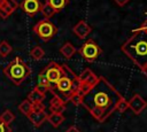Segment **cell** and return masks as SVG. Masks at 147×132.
I'll return each instance as SVG.
<instances>
[{"instance_id": "cell-1", "label": "cell", "mask_w": 147, "mask_h": 132, "mask_svg": "<svg viewBox=\"0 0 147 132\" xmlns=\"http://www.w3.org/2000/svg\"><path fill=\"white\" fill-rule=\"evenodd\" d=\"M122 98L121 93L105 77H99L96 84L83 95L80 104L90 111L94 119L102 123L115 111L116 103Z\"/></svg>"}, {"instance_id": "cell-2", "label": "cell", "mask_w": 147, "mask_h": 132, "mask_svg": "<svg viewBox=\"0 0 147 132\" xmlns=\"http://www.w3.org/2000/svg\"><path fill=\"white\" fill-rule=\"evenodd\" d=\"M122 52L140 69L147 64V32L134 30L132 36L121 46Z\"/></svg>"}, {"instance_id": "cell-3", "label": "cell", "mask_w": 147, "mask_h": 132, "mask_svg": "<svg viewBox=\"0 0 147 132\" xmlns=\"http://www.w3.org/2000/svg\"><path fill=\"white\" fill-rule=\"evenodd\" d=\"M62 68L64 70V75L57 80V83L53 87L49 88V91L53 93V95L59 96L64 102H68L70 101V96L72 93V83L76 75L72 72V70L68 65L63 64Z\"/></svg>"}, {"instance_id": "cell-4", "label": "cell", "mask_w": 147, "mask_h": 132, "mask_svg": "<svg viewBox=\"0 0 147 132\" xmlns=\"http://www.w3.org/2000/svg\"><path fill=\"white\" fill-rule=\"evenodd\" d=\"M3 73L14 85H21L30 75L31 70L21 57H15L3 69Z\"/></svg>"}, {"instance_id": "cell-5", "label": "cell", "mask_w": 147, "mask_h": 132, "mask_svg": "<svg viewBox=\"0 0 147 132\" xmlns=\"http://www.w3.org/2000/svg\"><path fill=\"white\" fill-rule=\"evenodd\" d=\"M33 32L44 41L51 40L57 33V26L47 18H42L33 26Z\"/></svg>"}, {"instance_id": "cell-6", "label": "cell", "mask_w": 147, "mask_h": 132, "mask_svg": "<svg viewBox=\"0 0 147 132\" xmlns=\"http://www.w3.org/2000/svg\"><path fill=\"white\" fill-rule=\"evenodd\" d=\"M101 53H102V49L93 39H87V41H85L79 48V54L84 57L85 61L90 63L94 62L100 56Z\"/></svg>"}, {"instance_id": "cell-7", "label": "cell", "mask_w": 147, "mask_h": 132, "mask_svg": "<svg viewBox=\"0 0 147 132\" xmlns=\"http://www.w3.org/2000/svg\"><path fill=\"white\" fill-rule=\"evenodd\" d=\"M41 72L44 73V76L46 77V79H47V81H48V86H49V88L51 87H53L56 83H57V80L64 75V70H63V68H62V65H60L59 63H56V62H49L42 70H41Z\"/></svg>"}, {"instance_id": "cell-8", "label": "cell", "mask_w": 147, "mask_h": 132, "mask_svg": "<svg viewBox=\"0 0 147 132\" xmlns=\"http://www.w3.org/2000/svg\"><path fill=\"white\" fill-rule=\"evenodd\" d=\"M47 116L48 115L45 112V106L42 103H39L33 104V109L28 115V118L36 127H39L41 126V124H44V122L47 121Z\"/></svg>"}, {"instance_id": "cell-9", "label": "cell", "mask_w": 147, "mask_h": 132, "mask_svg": "<svg viewBox=\"0 0 147 132\" xmlns=\"http://www.w3.org/2000/svg\"><path fill=\"white\" fill-rule=\"evenodd\" d=\"M80 83H82V93L85 94L86 92H88L98 81L99 77H96V75L91 70V69H85L79 76H78Z\"/></svg>"}, {"instance_id": "cell-10", "label": "cell", "mask_w": 147, "mask_h": 132, "mask_svg": "<svg viewBox=\"0 0 147 132\" xmlns=\"http://www.w3.org/2000/svg\"><path fill=\"white\" fill-rule=\"evenodd\" d=\"M127 102H129V109L132 110V112L136 115L142 112L147 107V101L139 94H134Z\"/></svg>"}, {"instance_id": "cell-11", "label": "cell", "mask_w": 147, "mask_h": 132, "mask_svg": "<svg viewBox=\"0 0 147 132\" xmlns=\"http://www.w3.org/2000/svg\"><path fill=\"white\" fill-rule=\"evenodd\" d=\"M20 8L26 13L30 16L36 15L41 9V2L40 0H22L20 3Z\"/></svg>"}, {"instance_id": "cell-12", "label": "cell", "mask_w": 147, "mask_h": 132, "mask_svg": "<svg viewBox=\"0 0 147 132\" xmlns=\"http://www.w3.org/2000/svg\"><path fill=\"white\" fill-rule=\"evenodd\" d=\"M72 31H74V33L79 38V39H85L88 34H90V32L92 31V26L87 23V22H85V21H79L75 26H74V29H72Z\"/></svg>"}, {"instance_id": "cell-13", "label": "cell", "mask_w": 147, "mask_h": 132, "mask_svg": "<svg viewBox=\"0 0 147 132\" xmlns=\"http://www.w3.org/2000/svg\"><path fill=\"white\" fill-rule=\"evenodd\" d=\"M49 109H51V112H60V114H62L65 110V102L62 101L59 96L53 95V99L49 102Z\"/></svg>"}, {"instance_id": "cell-14", "label": "cell", "mask_w": 147, "mask_h": 132, "mask_svg": "<svg viewBox=\"0 0 147 132\" xmlns=\"http://www.w3.org/2000/svg\"><path fill=\"white\" fill-rule=\"evenodd\" d=\"M76 48H75V46L72 45V44H70V42H64L63 45H62V47L60 48V53L63 55V57L64 59H67V60H69V59H71L74 55H75V53H76Z\"/></svg>"}, {"instance_id": "cell-15", "label": "cell", "mask_w": 147, "mask_h": 132, "mask_svg": "<svg viewBox=\"0 0 147 132\" xmlns=\"http://www.w3.org/2000/svg\"><path fill=\"white\" fill-rule=\"evenodd\" d=\"M47 121L53 127H59L64 122V116L60 112H51L47 116Z\"/></svg>"}, {"instance_id": "cell-16", "label": "cell", "mask_w": 147, "mask_h": 132, "mask_svg": "<svg viewBox=\"0 0 147 132\" xmlns=\"http://www.w3.org/2000/svg\"><path fill=\"white\" fill-rule=\"evenodd\" d=\"M28 100H30L33 104H39V103H42V101L45 100V94L39 92L38 90L33 88L29 94H28Z\"/></svg>"}, {"instance_id": "cell-17", "label": "cell", "mask_w": 147, "mask_h": 132, "mask_svg": "<svg viewBox=\"0 0 147 132\" xmlns=\"http://www.w3.org/2000/svg\"><path fill=\"white\" fill-rule=\"evenodd\" d=\"M0 6L10 15L18 8L20 5L16 0H0Z\"/></svg>"}, {"instance_id": "cell-18", "label": "cell", "mask_w": 147, "mask_h": 132, "mask_svg": "<svg viewBox=\"0 0 147 132\" xmlns=\"http://www.w3.org/2000/svg\"><path fill=\"white\" fill-rule=\"evenodd\" d=\"M46 2H48L52 6V8L56 13H59L69 3V0H46Z\"/></svg>"}, {"instance_id": "cell-19", "label": "cell", "mask_w": 147, "mask_h": 132, "mask_svg": "<svg viewBox=\"0 0 147 132\" xmlns=\"http://www.w3.org/2000/svg\"><path fill=\"white\" fill-rule=\"evenodd\" d=\"M33 109V103L30 101V100H28V99H25L23 102H21L20 103V106H18V110L23 114V115H25V116H28L30 112H31V110Z\"/></svg>"}, {"instance_id": "cell-20", "label": "cell", "mask_w": 147, "mask_h": 132, "mask_svg": "<svg viewBox=\"0 0 147 132\" xmlns=\"http://www.w3.org/2000/svg\"><path fill=\"white\" fill-rule=\"evenodd\" d=\"M40 11H41V14L44 15V17H45V18H47V20H49L51 17H53V16H54V14L56 13V11L52 8V6H51L48 2H45V3L41 6Z\"/></svg>"}, {"instance_id": "cell-21", "label": "cell", "mask_w": 147, "mask_h": 132, "mask_svg": "<svg viewBox=\"0 0 147 132\" xmlns=\"http://www.w3.org/2000/svg\"><path fill=\"white\" fill-rule=\"evenodd\" d=\"M44 55H45V51H44L40 46H36V47H33V48L30 51V56H31L33 60H36V61L41 60V59L44 57Z\"/></svg>"}, {"instance_id": "cell-22", "label": "cell", "mask_w": 147, "mask_h": 132, "mask_svg": "<svg viewBox=\"0 0 147 132\" xmlns=\"http://www.w3.org/2000/svg\"><path fill=\"white\" fill-rule=\"evenodd\" d=\"M11 49L13 48H11V46L8 41H6V40L0 41V56L1 57H6L7 55H9Z\"/></svg>"}, {"instance_id": "cell-23", "label": "cell", "mask_w": 147, "mask_h": 132, "mask_svg": "<svg viewBox=\"0 0 147 132\" xmlns=\"http://www.w3.org/2000/svg\"><path fill=\"white\" fill-rule=\"evenodd\" d=\"M0 118H1L6 124H8V125H9L11 122H14V119H15V115H14L10 110H8V109H7V110H5V111L0 115Z\"/></svg>"}, {"instance_id": "cell-24", "label": "cell", "mask_w": 147, "mask_h": 132, "mask_svg": "<svg viewBox=\"0 0 147 132\" xmlns=\"http://www.w3.org/2000/svg\"><path fill=\"white\" fill-rule=\"evenodd\" d=\"M127 109H129V102H127L124 98L119 99V100H118V102L116 103L115 110H117L118 112H124V111H125V110H127Z\"/></svg>"}, {"instance_id": "cell-25", "label": "cell", "mask_w": 147, "mask_h": 132, "mask_svg": "<svg viewBox=\"0 0 147 132\" xmlns=\"http://www.w3.org/2000/svg\"><path fill=\"white\" fill-rule=\"evenodd\" d=\"M0 132H11V129L8 124H6L1 118H0Z\"/></svg>"}, {"instance_id": "cell-26", "label": "cell", "mask_w": 147, "mask_h": 132, "mask_svg": "<svg viewBox=\"0 0 147 132\" xmlns=\"http://www.w3.org/2000/svg\"><path fill=\"white\" fill-rule=\"evenodd\" d=\"M34 88L38 90L39 92L44 93V94H45L47 91H49V86H47V85H42V84H37V85L34 86Z\"/></svg>"}, {"instance_id": "cell-27", "label": "cell", "mask_w": 147, "mask_h": 132, "mask_svg": "<svg viewBox=\"0 0 147 132\" xmlns=\"http://www.w3.org/2000/svg\"><path fill=\"white\" fill-rule=\"evenodd\" d=\"M38 84H42V85H47L48 86V81L46 79V77L44 76V73L40 71L38 75Z\"/></svg>"}, {"instance_id": "cell-28", "label": "cell", "mask_w": 147, "mask_h": 132, "mask_svg": "<svg viewBox=\"0 0 147 132\" xmlns=\"http://www.w3.org/2000/svg\"><path fill=\"white\" fill-rule=\"evenodd\" d=\"M9 17V14L0 6V18H2V20H6V18H8Z\"/></svg>"}, {"instance_id": "cell-29", "label": "cell", "mask_w": 147, "mask_h": 132, "mask_svg": "<svg viewBox=\"0 0 147 132\" xmlns=\"http://www.w3.org/2000/svg\"><path fill=\"white\" fill-rule=\"evenodd\" d=\"M129 1H130V0H115V2H116L118 6H121V7L125 6V5H126Z\"/></svg>"}, {"instance_id": "cell-30", "label": "cell", "mask_w": 147, "mask_h": 132, "mask_svg": "<svg viewBox=\"0 0 147 132\" xmlns=\"http://www.w3.org/2000/svg\"><path fill=\"white\" fill-rule=\"evenodd\" d=\"M65 132H82V131H80L78 127H76V126H74V125H72V126H70Z\"/></svg>"}, {"instance_id": "cell-31", "label": "cell", "mask_w": 147, "mask_h": 132, "mask_svg": "<svg viewBox=\"0 0 147 132\" xmlns=\"http://www.w3.org/2000/svg\"><path fill=\"white\" fill-rule=\"evenodd\" d=\"M138 30H144V31H146V32H147V20L145 21V23H144V24H142Z\"/></svg>"}, {"instance_id": "cell-32", "label": "cell", "mask_w": 147, "mask_h": 132, "mask_svg": "<svg viewBox=\"0 0 147 132\" xmlns=\"http://www.w3.org/2000/svg\"><path fill=\"white\" fill-rule=\"evenodd\" d=\"M141 71H142V72H144V75L147 77V64H146L144 68H141Z\"/></svg>"}]
</instances>
